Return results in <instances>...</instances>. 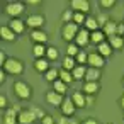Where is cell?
Segmentation results:
<instances>
[{
    "label": "cell",
    "mask_w": 124,
    "mask_h": 124,
    "mask_svg": "<svg viewBox=\"0 0 124 124\" xmlns=\"http://www.w3.org/2000/svg\"><path fill=\"white\" fill-rule=\"evenodd\" d=\"M4 68H5L9 73H12V75H19V73H22V70H24V65H22L19 60H16V58H10V60H7V63L4 65Z\"/></svg>",
    "instance_id": "6da1fadb"
},
{
    "label": "cell",
    "mask_w": 124,
    "mask_h": 124,
    "mask_svg": "<svg viewBox=\"0 0 124 124\" xmlns=\"http://www.w3.org/2000/svg\"><path fill=\"white\" fill-rule=\"evenodd\" d=\"M36 119H38V116H36V112H34L32 109L21 110V112H19V116H17V121H19V124H32Z\"/></svg>",
    "instance_id": "7a4b0ae2"
},
{
    "label": "cell",
    "mask_w": 124,
    "mask_h": 124,
    "mask_svg": "<svg viewBox=\"0 0 124 124\" xmlns=\"http://www.w3.org/2000/svg\"><path fill=\"white\" fill-rule=\"evenodd\" d=\"M77 34H78V26L77 24H65V27H63V38L66 41H71L73 38H77Z\"/></svg>",
    "instance_id": "3957f363"
},
{
    "label": "cell",
    "mask_w": 124,
    "mask_h": 124,
    "mask_svg": "<svg viewBox=\"0 0 124 124\" xmlns=\"http://www.w3.org/2000/svg\"><path fill=\"white\" fill-rule=\"evenodd\" d=\"M14 90H16L17 97H21V99H29L31 97V90H29V87L24 82H17L14 85Z\"/></svg>",
    "instance_id": "277c9868"
},
{
    "label": "cell",
    "mask_w": 124,
    "mask_h": 124,
    "mask_svg": "<svg viewBox=\"0 0 124 124\" xmlns=\"http://www.w3.org/2000/svg\"><path fill=\"white\" fill-rule=\"evenodd\" d=\"M71 7H73L75 10L85 14V12L90 10V2H88V0H73V2H71Z\"/></svg>",
    "instance_id": "5b68a950"
},
{
    "label": "cell",
    "mask_w": 124,
    "mask_h": 124,
    "mask_svg": "<svg viewBox=\"0 0 124 124\" xmlns=\"http://www.w3.org/2000/svg\"><path fill=\"white\" fill-rule=\"evenodd\" d=\"M26 24H27V26H31V27H41V26L44 24V17H43V16H39V14L29 16Z\"/></svg>",
    "instance_id": "8992f818"
},
{
    "label": "cell",
    "mask_w": 124,
    "mask_h": 124,
    "mask_svg": "<svg viewBox=\"0 0 124 124\" xmlns=\"http://www.w3.org/2000/svg\"><path fill=\"white\" fill-rule=\"evenodd\" d=\"M87 61H88V65H92V68H100L104 65V58L100 54H97V53H90Z\"/></svg>",
    "instance_id": "52a82bcc"
},
{
    "label": "cell",
    "mask_w": 124,
    "mask_h": 124,
    "mask_svg": "<svg viewBox=\"0 0 124 124\" xmlns=\"http://www.w3.org/2000/svg\"><path fill=\"white\" fill-rule=\"evenodd\" d=\"M7 12H9L10 16H19V14L24 12V5H22L21 2H12V4L7 5Z\"/></svg>",
    "instance_id": "ba28073f"
},
{
    "label": "cell",
    "mask_w": 124,
    "mask_h": 124,
    "mask_svg": "<svg viewBox=\"0 0 124 124\" xmlns=\"http://www.w3.org/2000/svg\"><path fill=\"white\" fill-rule=\"evenodd\" d=\"M88 41H90V34H88V31H87V29L78 31V34H77V46H85Z\"/></svg>",
    "instance_id": "9c48e42d"
},
{
    "label": "cell",
    "mask_w": 124,
    "mask_h": 124,
    "mask_svg": "<svg viewBox=\"0 0 124 124\" xmlns=\"http://www.w3.org/2000/svg\"><path fill=\"white\" fill-rule=\"evenodd\" d=\"M46 99H48V102H49L51 105H60V104H63V95L58 93V92H49V93L46 95Z\"/></svg>",
    "instance_id": "30bf717a"
},
{
    "label": "cell",
    "mask_w": 124,
    "mask_h": 124,
    "mask_svg": "<svg viewBox=\"0 0 124 124\" xmlns=\"http://www.w3.org/2000/svg\"><path fill=\"white\" fill-rule=\"evenodd\" d=\"M99 77H100L99 68H92V66L87 68V73H85V80H87V82H97Z\"/></svg>",
    "instance_id": "8fae6325"
},
{
    "label": "cell",
    "mask_w": 124,
    "mask_h": 124,
    "mask_svg": "<svg viewBox=\"0 0 124 124\" xmlns=\"http://www.w3.org/2000/svg\"><path fill=\"white\" fill-rule=\"evenodd\" d=\"M0 36H2L5 41H14V39H16V32H14L9 26H4L2 29H0Z\"/></svg>",
    "instance_id": "7c38bea8"
},
{
    "label": "cell",
    "mask_w": 124,
    "mask_h": 124,
    "mask_svg": "<svg viewBox=\"0 0 124 124\" xmlns=\"http://www.w3.org/2000/svg\"><path fill=\"white\" fill-rule=\"evenodd\" d=\"M116 32H117V24L112 22V21H109V22L104 26V34L109 36V38H112V36H116Z\"/></svg>",
    "instance_id": "4fadbf2b"
},
{
    "label": "cell",
    "mask_w": 124,
    "mask_h": 124,
    "mask_svg": "<svg viewBox=\"0 0 124 124\" xmlns=\"http://www.w3.org/2000/svg\"><path fill=\"white\" fill-rule=\"evenodd\" d=\"M61 110H63V116H71V114L75 112V104H73V100L65 99V104L61 105Z\"/></svg>",
    "instance_id": "5bb4252c"
},
{
    "label": "cell",
    "mask_w": 124,
    "mask_h": 124,
    "mask_svg": "<svg viewBox=\"0 0 124 124\" xmlns=\"http://www.w3.org/2000/svg\"><path fill=\"white\" fill-rule=\"evenodd\" d=\"M83 92H87L88 95H93L95 92H99V83L97 82H87L83 85Z\"/></svg>",
    "instance_id": "9a60e30c"
},
{
    "label": "cell",
    "mask_w": 124,
    "mask_h": 124,
    "mask_svg": "<svg viewBox=\"0 0 124 124\" xmlns=\"http://www.w3.org/2000/svg\"><path fill=\"white\" fill-rule=\"evenodd\" d=\"M31 38H32V41H34L36 44H41V43H44V41L48 39V36H46L44 32H41V31H32Z\"/></svg>",
    "instance_id": "2e32d148"
},
{
    "label": "cell",
    "mask_w": 124,
    "mask_h": 124,
    "mask_svg": "<svg viewBox=\"0 0 124 124\" xmlns=\"http://www.w3.org/2000/svg\"><path fill=\"white\" fill-rule=\"evenodd\" d=\"M14 32H22L24 31V22L22 21H19V19H14V21H10V26H9Z\"/></svg>",
    "instance_id": "e0dca14e"
},
{
    "label": "cell",
    "mask_w": 124,
    "mask_h": 124,
    "mask_svg": "<svg viewBox=\"0 0 124 124\" xmlns=\"http://www.w3.org/2000/svg\"><path fill=\"white\" fill-rule=\"evenodd\" d=\"M109 39H110L109 44H110L112 48H116V49H121V48L124 46V39H122L121 36H112V38H109Z\"/></svg>",
    "instance_id": "ac0fdd59"
},
{
    "label": "cell",
    "mask_w": 124,
    "mask_h": 124,
    "mask_svg": "<svg viewBox=\"0 0 124 124\" xmlns=\"http://www.w3.org/2000/svg\"><path fill=\"white\" fill-rule=\"evenodd\" d=\"M71 100H73V104H75V105H78V107H85V105H87L85 97H83L82 93H78V92H75V93H73Z\"/></svg>",
    "instance_id": "d6986e66"
},
{
    "label": "cell",
    "mask_w": 124,
    "mask_h": 124,
    "mask_svg": "<svg viewBox=\"0 0 124 124\" xmlns=\"http://www.w3.org/2000/svg\"><path fill=\"white\" fill-rule=\"evenodd\" d=\"M99 53L104 54V56H110V53H112V46H110L109 43H102V44H99Z\"/></svg>",
    "instance_id": "ffe728a7"
},
{
    "label": "cell",
    "mask_w": 124,
    "mask_h": 124,
    "mask_svg": "<svg viewBox=\"0 0 124 124\" xmlns=\"http://www.w3.org/2000/svg\"><path fill=\"white\" fill-rule=\"evenodd\" d=\"M104 32H100V31H95V32H92V36H90V39H92V43H97V44H102L104 43Z\"/></svg>",
    "instance_id": "44dd1931"
},
{
    "label": "cell",
    "mask_w": 124,
    "mask_h": 124,
    "mask_svg": "<svg viewBox=\"0 0 124 124\" xmlns=\"http://www.w3.org/2000/svg\"><path fill=\"white\" fill-rule=\"evenodd\" d=\"M85 73H87V68H83V66H75V70H73V78H85Z\"/></svg>",
    "instance_id": "7402d4cb"
},
{
    "label": "cell",
    "mask_w": 124,
    "mask_h": 124,
    "mask_svg": "<svg viewBox=\"0 0 124 124\" xmlns=\"http://www.w3.org/2000/svg\"><path fill=\"white\" fill-rule=\"evenodd\" d=\"M63 68L65 70H75V60L71 56H66L63 60Z\"/></svg>",
    "instance_id": "603a6c76"
},
{
    "label": "cell",
    "mask_w": 124,
    "mask_h": 124,
    "mask_svg": "<svg viewBox=\"0 0 124 124\" xmlns=\"http://www.w3.org/2000/svg\"><path fill=\"white\" fill-rule=\"evenodd\" d=\"M60 78H61L65 83H70V82L73 80V75H71V73H68V70H65V68H63V70H60Z\"/></svg>",
    "instance_id": "cb8c5ba5"
},
{
    "label": "cell",
    "mask_w": 124,
    "mask_h": 124,
    "mask_svg": "<svg viewBox=\"0 0 124 124\" xmlns=\"http://www.w3.org/2000/svg\"><path fill=\"white\" fill-rule=\"evenodd\" d=\"M54 92H58V93L66 92V83H65L63 80H56V82H54Z\"/></svg>",
    "instance_id": "d4e9b609"
},
{
    "label": "cell",
    "mask_w": 124,
    "mask_h": 124,
    "mask_svg": "<svg viewBox=\"0 0 124 124\" xmlns=\"http://www.w3.org/2000/svg\"><path fill=\"white\" fill-rule=\"evenodd\" d=\"M85 26H87V31H90V29H92V31L95 32V31H97V26H99V24H97V21H95V19L88 17V19L85 21Z\"/></svg>",
    "instance_id": "484cf974"
},
{
    "label": "cell",
    "mask_w": 124,
    "mask_h": 124,
    "mask_svg": "<svg viewBox=\"0 0 124 124\" xmlns=\"http://www.w3.org/2000/svg\"><path fill=\"white\" fill-rule=\"evenodd\" d=\"M36 70H38V71L48 70V61H46V60H36Z\"/></svg>",
    "instance_id": "4316f807"
},
{
    "label": "cell",
    "mask_w": 124,
    "mask_h": 124,
    "mask_svg": "<svg viewBox=\"0 0 124 124\" xmlns=\"http://www.w3.org/2000/svg\"><path fill=\"white\" fill-rule=\"evenodd\" d=\"M58 75H60V73H58L54 68H51V70H48V71H46V80H49V82H51V80H53V82H56V77H58Z\"/></svg>",
    "instance_id": "83f0119b"
},
{
    "label": "cell",
    "mask_w": 124,
    "mask_h": 124,
    "mask_svg": "<svg viewBox=\"0 0 124 124\" xmlns=\"http://www.w3.org/2000/svg\"><path fill=\"white\" fill-rule=\"evenodd\" d=\"M32 51H34V56H36V58H41V56L44 54V51H46V49H44V48H43L41 44H36Z\"/></svg>",
    "instance_id": "f1b7e54d"
},
{
    "label": "cell",
    "mask_w": 124,
    "mask_h": 124,
    "mask_svg": "<svg viewBox=\"0 0 124 124\" xmlns=\"http://www.w3.org/2000/svg\"><path fill=\"white\" fill-rule=\"evenodd\" d=\"M66 53H68V56H71V58H73V56H75V54H78L80 51H78V46H77V44H70V46H68V49H66Z\"/></svg>",
    "instance_id": "f546056e"
},
{
    "label": "cell",
    "mask_w": 124,
    "mask_h": 124,
    "mask_svg": "<svg viewBox=\"0 0 124 124\" xmlns=\"http://www.w3.org/2000/svg\"><path fill=\"white\" fill-rule=\"evenodd\" d=\"M87 19L83 17V14L82 12H77V14H73V22L75 24H82V22H85Z\"/></svg>",
    "instance_id": "4dcf8cb0"
},
{
    "label": "cell",
    "mask_w": 124,
    "mask_h": 124,
    "mask_svg": "<svg viewBox=\"0 0 124 124\" xmlns=\"http://www.w3.org/2000/svg\"><path fill=\"white\" fill-rule=\"evenodd\" d=\"M46 54H48L49 60H56V58H58V51H56V48H48V49H46Z\"/></svg>",
    "instance_id": "1f68e13d"
},
{
    "label": "cell",
    "mask_w": 124,
    "mask_h": 124,
    "mask_svg": "<svg viewBox=\"0 0 124 124\" xmlns=\"http://www.w3.org/2000/svg\"><path fill=\"white\" fill-rule=\"evenodd\" d=\"M77 60H78V63H85V61L88 60V56H87L85 53H78V54H77Z\"/></svg>",
    "instance_id": "d6a6232c"
},
{
    "label": "cell",
    "mask_w": 124,
    "mask_h": 124,
    "mask_svg": "<svg viewBox=\"0 0 124 124\" xmlns=\"http://www.w3.org/2000/svg\"><path fill=\"white\" fill-rule=\"evenodd\" d=\"M102 7H105V9H109V7H112L114 5V0H102Z\"/></svg>",
    "instance_id": "836d02e7"
},
{
    "label": "cell",
    "mask_w": 124,
    "mask_h": 124,
    "mask_svg": "<svg viewBox=\"0 0 124 124\" xmlns=\"http://www.w3.org/2000/svg\"><path fill=\"white\" fill-rule=\"evenodd\" d=\"M60 124H77V122L71 121V119H66V117L63 116V119H60Z\"/></svg>",
    "instance_id": "e575fe53"
},
{
    "label": "cell",
    "mask_w": 124,
    "mask_h": 124,
    "mask_svg": "<svg viewBox=\"0 0 124 124\" xmlns=\"http://www.w3.org/2000/svg\"><path fill=\"white\" fill-rule=\"evenodd\" d=\"M121 34H124V24H117V32H116V36H121Z\"/></svg>",
    "instance_id": "d590c367"
},
{
    "label": "cell",
    "mask_w": 124,
    "mask_h": 124,
    "mask_svg": "<svg viewBox=\"0 0 124 124\" xmlns=\"http://www.w3.org/2000/svg\"><path fill=\"white\" fill-rule=\"evenodd\" d=\"M61 19H63V21H70V19H73V14H71V12H65Z\"/></svg>",
    "instance_id": "8d00e7d4"
},
{
    "label": "cell",
    "mask_w": 124,
    "mask_h": 124,
    "mask_svg": "<svg viewBox=\"0 0 124 124\" xmlns=\"http://www.w3.org/2000/svg\"><path fill=\"white\" fill-rule=\"evenodd\" d=\"M43 124H53V119H51L49 116H44V117H43Z\"/></svg>",
    "instance_id": "74e56055"
},
{
    "label": "cell",
    "mask_w": 124,
    "mask_h": 124,
    "mask_svg": "<svg viewBox=\"0 0 124 124\" xmlns=\"http://www.w3.org/2000/svg\"><path fill=\"white\" fill-rule=\"evenodd\" d=\"M85 102H87V105L88 104H93V95H87L85 97Z\"/></svg>",
    "instance_id": "f35d334b"
},
{
    "label": "cell",
    "mask_w": 124,
    "mask_h": 124,
    "mask_svg": "<svg viewBox=\"0 0 124 124\" xmlns=\"http://www.w3.org/2000/svg\"><path fill=\"white\" fill-rule=\"evenodd\" d=\"M0 105H2V107H5V105H7V100H5V97H4V95L0 97Z\"/></svg>",
    "instance_id": "ab89813d"
},
{
    "label": "cell",
    "mask_w": 124,
    "mask_h": 124,
    "mask_svg": "<svg viewBox=\"0 0 124 124\" xmlns=\"http://www.w3.org/2000/svg\"><path fill=\"white\" fill-rule=\"evenodd\" d=\"M85 124H97V121H95V119H87Z\"/></svg>",
    "instance_id": "60d3db41"
},
{
    "label": "cell",
    "mask_w": 124,
    "mask_h": 124,
    "mask_svg": "<svg viewBox=\"0 0 124 124\" xmlns=\"http://www.w3.org/2000/svg\"><path fill=\"white\" fill-rule=\"evenodd\" d=\"M121 105L124 107V95H122V99H121Z\"/></svg>",
    "instance_id": "b9f144b4"
},
{
    "label": "cell",
    "mask_w": 124,
    "mask_h": 124,
    "mask_svg": "<svg viewBox=\"0 0 124 124\" xmlns=\"http://www.w3.org/2000/svg\"><path fill=\"white\" fill-rule=\"evenodd\" d=\"M122 24H124V22H122Z\"/></svg>",
    "instance_id": "7bdbcfd3"
},
{
    "label": "cell",
    "mask_w": 124,
    "mask_h": 124,
    "mask_svg": "<svg viewBox=\"0 0 124 124\" xmlns=\"http://www.w3.org/2000/svg\"><path fill=\"white\" fill-rule=\"evenodd\" d=\"M122 82H124V80H122Z\"/></svg>",
    "instance_id": "ee69618b"
}]
</instances>
